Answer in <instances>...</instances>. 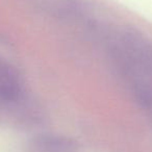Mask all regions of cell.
<instances>
[{
    "instance_id": "6da1fadb",
    "label": "cell",
    "mask_w": 152,
    "mask_h": 152,
    "mask_svg": "<svg viewBox=\"0 0 152 152\" xmlns=\"http://www.w3.org/2000/svg\"><path fill=\"white\" fill-rule=\"evenodd\" d=\"M23 85L19 71L7 61H0V101L11 103L20 99Z\"/></svg>"
},
{
    "instance_id": "7a4b0ae2",
    "label": "cell",
    "mask_w": 152,
    "mask_h": 152,
    "mask_svg": "<svg viewBox=\"0 0 152 152\" xmlns=\"http://www.w3.org/2000/svg\"><path fill=\"white\" fill-rule=\"evenodd\" d=\"M31 152H74L76 145L74 141L57 133H43L30 141Z\"/></svg>"
}]
</instances>
